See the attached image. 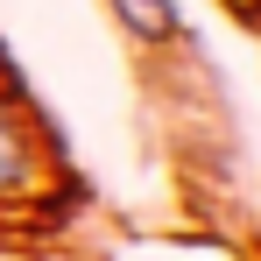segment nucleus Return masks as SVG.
<instances>
[{
  "mask_svg": "<svg viewBox=\"0 0 261 261\" xmlns=\"http://www.w3.org/2000/svg\"><path fill=\"white\" fill-rule=\"evenodd\" d=\"M113 14L127 21L141 43H170V36H184V14H176V0H113Z\"/></svg>",
  "mask_w": 261,
  "mask_h": 261,
  "instance_id": "nucleus-2",
  "label": "nucleus"
},
{
  "mask_svg": "<svg viewBox=\"0 0 261 261\" xmlns=\"http://www.w3.org/2000/svg\"><path fill=\"white\" fill-rule=\"evenodd\" d=\"M29 163H36V155H29L21 113H14V106H7V92H0V205H7V198L29 184Z\"/></svg>",
  "mask_w": 261,
  "mask_h": 261,
  "instance_id": "nucleus-1",
  "label": "nucleus"
}]
</instances>
